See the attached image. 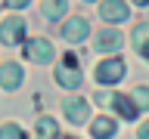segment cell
Listing matches in <instances>:
<instances>
[{"instance_id": "obj_18", "label": "cell", "mask_w": 149, "mask_h": 139, "mask_svg": "<svg viewBox=\"0 0 149 139\" xmlns=\"http://www.w3.org/2000/svg\"><path fill=\"white\" fill-rule=\"evenodd\" d=\"M53 139H72V136H68V133H56Z\"/></svg>"}, {"instance_id": "obj_7", "label": "cell", "mask_w": 149, "mask_h": 139, "mask_svg": "<svg viewBox=\"0 0 149 139\" xmlns=\"http://www.w3.org/2000/svg\"><path fill=\"white\" fill-rule=\"evenodd\" d=\"M62 37L68 40V43H78V40H84V37H87V19H81V16L68 19V22L62 25Z\"/></svg>"}, {"instance_id": "obj_2", "label": "cell", "mask_w": 149, "mask_h": 139, "mask_svg": "<svg viewBox=\"0 0 149 139\" xmlns=\"http://www.w3.org/2000/svg\"><path fill=\"white\" fill-rule=\"evenodd\" d=\"M56 81L62 83V87H78L81 83V65H78L74 53H65L62 62L56 65Z\"/></svg>"}, {"instance_id": "obj_15", "label": "cell", "mask_w": 149, "mask_h": 139, "mask_svg": "<svg viewBox=\"0 0 149 139\" xmlns=\"http://www.w3.org/2000/svg\"><path fill=\"white\" fill-rule=\"evenodd\" d=\"M0 139H25V130L19 124H3L0 127Z\"/></svg>"}, {"instance_id": "obj_8", "label": "cell", "mask_w": 149, "mask_h": 139, "mask_svg": "<svg viewBox=\"0 0 149 139\" xmlns=\"http://www.w3.org/2000/svg\"><path fill=\"white\" fill-rule=\"evenodd\" d=\"M19 83H22V68H19L16 62L0 65V87H3V90H16Z\"/></svg>"}, {"instance_id": "obj_10", "label": "cell", "mask_w": 149, "mask_h": 139, "mask_svg": "<svg viewBox=\"0 0 149 139\" xmlns=\"http://www.w3.org/2000/svg\"><path fill=\"white\" fill-rule=\"evenodd\" d=\"M93 46H96V53H112V50H118L121 46V31H100L96 40H93Z\"/></svg>"}, {"instance_id": "obj_16", "label": "cell", "mask_w": 149, "mask_h": 139, "mask_svg": "<svg viewBox=\"0 0 149 139\" xmlns=\"http://www.w3.org/2000/svg\"><path fill=\"white\" fill-rule=\"evenodd\" d=\"M130 99L137 108H149V87H137V90L130 93Z\"/></svg>"}, {"instance_id": "obj_4", "label": "cell", "mask_w": 149, "mask_h": 139, "mask_svg": "<svg viewBox=\"0 0 149 139\" xmlns=\"http://www.w3.org/2000/svg\"><path fill=\"white\" fill-rule=\"evenodd\" d=\"M25 56L31 59V62L44 65V62L53 59V43H50L47 37H34V40H28V43H25Z\"/></svg>"}, {"instance_id": "obj_17", "label": "cell", "mask_w": 149, "mask_h": 139, "mask_svg": "<svg viewBox=\"0 0 149 139\" xmlns=\"http://www.w3.org/2000/svg\"><path fill=\"white\" fill-rule=\"evenodd\" d=\"M140 139H149V120L143 124V127H140Z\"/></svg>"}, {"instance_id": "obj_11", "label": "cell", "mask_w": 149, "mask_h": 139, "mask_svg": "<svg viewBox=\"0 0 149 139\" xmlns=\"http://www.w3.org/2000/svg\"><path fill=\"white\" fill-rule=\"evenodd\" d=\"M134 46H137V53L149 62V25L146 22H140V25L134 28Z\"/></svg>"}, {"instance_id": "obj_3", "label": "cell", "mask_w": 149, "mask_h": 139, "mask_svg": "<svg viewBox=\"0 0 149 139\" xmlns=\"http://www.w3.org/2000/svg\"><path fill=\"white\" fill-rule=\"evenodd\" d=\"M25 40V19H19V16H9L0 22V43H6V46H16Z\"/></svg>"}, {"instance_id": "obj_14", "label": "cell", "mask_w": 149, "mask_h": 139, "mask_svg": "<svg viewBox=\"0 0 149 139\" xmlns=\"http://www.w3.org/2000/svg\"><path fill=\"white\" fill-rule=\"evenodd\" d=\"M37 136L40 139H53L56 136V120L53 118H40L37 120Z\"/></svg>"}, {"instance_id": "obj_5", "label": "cell", "mask_w": 149, "mask_h": 139, "mask_svg": "<svg viewBox=\"0 0 149 139\" xmlns=\"http://www.w3.org/2000/svg\"><path fill=\"white\" fill-rule=\"evenodd\" d=\"M62 111H65V118L72 120V124H84L87 114H90V105H87V99H81V96H68V99L62 102Z\"/></svg>"}, {"instance_id": "obj_9", "label": "cell", "mask_w": 149, "mask_h": 139, "mask_svg": "<svg viewBox=\"0 0 149 139\" xmlns=\"http://www.w3.org/2000/svg\"><path fill=\"white\" fill-rule=\"evenodd\" d=\"M112 108L118 111L124 120H134L137 111H140L137 105H134V99H130V96H121V93H112Z\"/></svg>"}, {"instance_id": "obj_12", "label": "cell", "mask_w": 149, "mask_h": 139, "mask_svg": "<svg viewBox=\"0 0 149 139\" xmlns=\"http://www.w3.org/2000/svg\"><path fill=\"white\" fill-rule=\"evenodd\" d=\"M93 139H112L115 136V120L112 118H96L93 120V127H90Z\"/></svg>"}, {"instance_id": "obj_6", "label": "cell", "mask_w": 149, "mask_h": 139, "mask_svg": "<svg viewBox=\"0 0 149 139\" xmlns=\"http://www.w3.org/2000/svg\"><path fill=\"white\" fill-rule=\"evenodd\" d=\"M96 9H100V16L106 19V22H124V19L130 16V6L124 0H102Z\"/></svg>"}, {"instance_id": "obj_13", "label": "cell", "mask_w": 149, "mask_h": 139, "mask_svg": "<svg viewBox=\"0 0 149 139\" xmlns=\"http://www.w3.org/2000/svg\"><path fill=\"white\" fill-rule=\"evenodd\" d=\"M65 9H68V3L65 0H53V3H44V19H59V16H65Z\"/></svg>"}, {"instance_id": "obj_1", "label": "cell", "mask_w": 149, "mask_h": 139, "mask_svg": "<svg viewBox=\"0 0 149 139\" xmlns=\"http://www.w3.org/2000/svg\"><path fill=\"white\" fill-rule=\"evenodd\" d=\"M93 74H96V83H102V87H109V83H118L121 77H124V62H121L118 56H112V59H102V62L93 68Z\"/></svg>"}]
</instances>
